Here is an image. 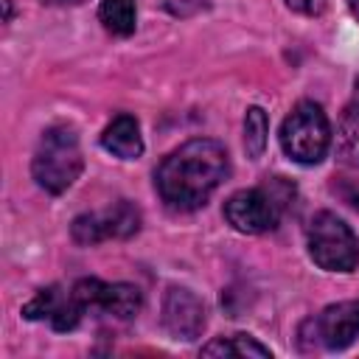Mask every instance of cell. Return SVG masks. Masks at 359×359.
Returning <instances> with one entry per match:
<instances>
[{
	"label": "cell",
	"instance_id": "6da1fadb",
	"mask_svg": "<svg viewBox=\"0 0 359 359\" xmlns=\"http://www.w3.org/2000/svg\"><path fill=\"white\" fill-rule=\"evenodd\" d=\"M230 171L227 151L219 140L194 137L174 149L154 171L160 199L171 210H196L222 185Z\"/></svg>",
	"mask_w": 359,
	"mask_h": 359
},
{
	"label": "cell",
	"instance_id": "7a4b0ae2",
	"mask_svg": "<svg viewBox=\"0 0 359 359\" xmlns=\"http://www.w3.org/2000/svg\"><path fill=\"white\" fill-rule=\"evenodd\" d=\"M81 168H84V157L76 129L67 123L48 126L31 160V174L36 185L45 188L48 194H65L79 180Z\"/></svg>",
	"mask_w": 359,
	"mask_h": 359
},
{
	"label": "cell",
	"instance_id": "3957f363",
	"mask_svg": "<svg viewBox=\"0 0 359 359\" xmlns=\"http://www.w3.org/2000/svg\"><path fill=\"white\" fill-rule=\"evenodd\" d=\"M331 123L320 104L300 101L280 123V149L300 165H317L331 149Z\"/></svg>",
	"mask_w": 359,
	"mask_h": 359
},
{
	"label": "cell",
	"instance_id": "277c9868",
	"mask_svg": "<svg viewBox=\"0 0 359 359\" xmlns=\"http://www.w3.org/2000/svg\"><path fill=\"white\" fill-rule=\"evenodd\" d=\"M311 261L325 272H353L359 264V238L337 213L320 210L306 227Z\"/></svg>",
	"mask_w": 359,
	"mask_h": 359
},
{
	"label": "cell",
	"instance_id": "5b68a950",
	"mask_svg": "<svg viewBox=\"0 0 359 359\" xmlns=\"http://www.w3.org/2000/svg\"><path fill=\"white\" fill-rule=\"evenodd\" d=\"M283 205L286 202H283V196L275 194V180H272V185L241 188V191L230 194L224 202V219L233 230L247 233V236H258V233L278 227Z\"/></svg>",
	"mask_w": 359,
	"mask_h": 359
},
{
	"label": "cell",
	"instance_id": "8992f818",
	"mask_svg": "<svg viewBox=\"0 0 359 359\" xmlns=\"http://www.w3.org/2000/svg\"><path fill=\"white\" fill-rule=\"evenodd\" d=\"M140 230V210L129 199H118L115 205L93 213H81L70 224V236L76 244H98L107 238H129Z\"/></svg>",
	"mask_w": 359,
	"mask_h": 359
},
{
	"label": "cell",
	"instance_id": "52a82bcc",
	"mask_svg": "<svg viewBox=\"0 0 359 359\" xmlns=\"http://www.w3.org/2000/svg\"><path fill=\"white\" fill-rule=\"evenodd\" d=\"M300 337H311V342L325 351H345L359 337V300L325 306L317 317L300 325Z\"/></svg>",
	"mask_w": 359,
	"mask_h": 359
},
{
	"label": "cell",
	"instance_id": "ba28073f",
	"mask_svg": "<svg viewBox=\"0 0 359 359\" xmlns=\"http://www.w3.org/2000/svg\"><path fill=\"white\" fill-rule=\"evenodd\" d=\"M70 289L84 314L98 311V314H109L118 320H129L143 306V294L132 283H104L98 278H81Z\"/></svg>",
	"mask_w": 359,
	"mask_h": 359
},
{
	"label": "cell",
	"instance_id": "9c48e42d",
	"mask_svg": "<svg viewBox=\"0 0 359 359\" xmlns=\"http://www.w3.org/2000/svg\"><path fill=\"white\" fill-rule=\"evenodd\" d=\"M205 303L185 286H168L163 297V325L174 339H196L205 328Z\"/></svg>",
	"mask_w": 359,
	"mask_h": 359
},
{
	"label": "cell",
	"instance_id": "30bf717a",
	"mask_svg": "<svg viewBox=\"0 0 359 359\" xmlns=\"http://www.w3.org/2000/svg\"><path fill=\"white\" fill-rule=\"evenodd\" d=\"M22 317H25V320H48L56 331H73V328L81 323L84 311H81V306H79L73 289L65 292L59 283H53V286L39 289V292L22 306Z\"/></svg>",
	"mask_w": 359,
	"mask_h": 359
},
{
	"label": "cell",
	"instance_id": "8fae6325",
	"mask_svg": "<svg viewBox=\"0 0 359 359\" xmlns=\"http://www.w3.org/2000/svg\"><path fill=\"white\" fill-rule=\"evenodd\" d=\"M101 146L121 160H137L143 154V137H140L137 121L126 112L115 115L101 132Z\"/></svg>",
	"mask_w": 359,
	"mask_h": 359
},
{
	"label": "cell",
	"instance_id": "7c38bea8",
	"mask_svg": "<svg viewBox=\"0 0 359 359\" xmlns=\"http://www.w3.org/2000/svg\"><path fill=\"white\" fill-rule=\"evenodd\" d=\"M334 143H337V157L342 163L359 168V101H353L345 109V115L339 118Z\"/></svg>",
	"mask_w": 359,
	"mask_h": 359
},
{
	"label": "cell",
	"instance_id": "4fadbf2b",
	"mask_svg": "<svg viewBox=\"0 0 359 359\" xmlns=\"http://www.w3.org/2000/svg\"><path fill=\"white\" fill-rule=\"evenodd\" d=\"M98 20L101 25L115 34V36H129L137 22V8L135 0H101L98 6Z\"/></svg>",
	"mask_w": 359,
	"mask_h": 359
},
{
	"label": "cell",
	"instance_id": "5bb4252c",
	"mask_svg": "<svg viewBox=\"0 0 359 359\" xmlns=\"http://www.w3.org/2000/svg\"><path fill=\"white\" fill-rule=\"evenodd\" d=\"M205 356H272L266 345L255 342L250 334H233V337H216L213 342L202 345Z\"/></svg>",
	"mask_w": 359,
	"mask_h": 359
},
{
	"label": "cell",
	"instance_id": "9a60e30c",
	"mask_svg": "<svg viewBox=\"0 0 359 359\" xmlns=\"http://www.w3.org/2000/svg\"><path fill=\"white\" fill-rule=\"evenodd\" d=\"M266 135H269V121H266V112L261 107H250L247 115H244V149H247V157L258 160L266 149Z\"/></svg>",
	"mask_w": 359,
	"mask_h": 359
},
{
	"label": "cell",
	"instance_id": "2e32d148",
	"mask_svg": "<svg viewBox=\"0 0 359 359\" xmlns=\"http://www.w3.org/2000/svg\"><path fill=\"white\" fill-rule=\"evenodd\" d=\"M286 6L297 14H306V17H317L328 8V0H286Z\"/></svg>",
	"mask_w": 359,
	"mask_h": 359
},
{
	"label": "cell",
	"instance_id": "e0dca14e",
	"mask_svg": "<svg viewBox=\"0 0 359 359\" xmlns=\"http://www.w3.org/2000/svg\"><path fill=\"white\" fill-rule=\"evenodd\" d=\"M42 3H48V6H79L84 0H42Z\"/></svg>",
	"mask_w": 359,
	"mask_h": 359
},
{
	"label": "cell",
	"instance_id": "ac0fdd59",
	"mask_svg": "<svg viewBox=\"0 0 359 359\" xmlns=\"http://www.w3.org/2000/svg\"><path fill=\"white\" fill-rule=\"evenodd\" d=\"M348 8H351V14L359 20V0H348Z\"/></svg>",
	"mask_w": 359,
	"mask_h": 359
},
{
	"label": "cell",
	"instance_id": "d6986e66",
	"mask_svg": "<svg viewBox=\"0 0 359 359\" xmlns=\"http://www.w3.org/2000/svg\"><path fill=\"white\" fill-rule=\"evenodd\" d=\"M353 101H359V79H356V98Z\"/></svg>",
	"mask_w": 359,
	"mask_h": 359
}]
</instances>
